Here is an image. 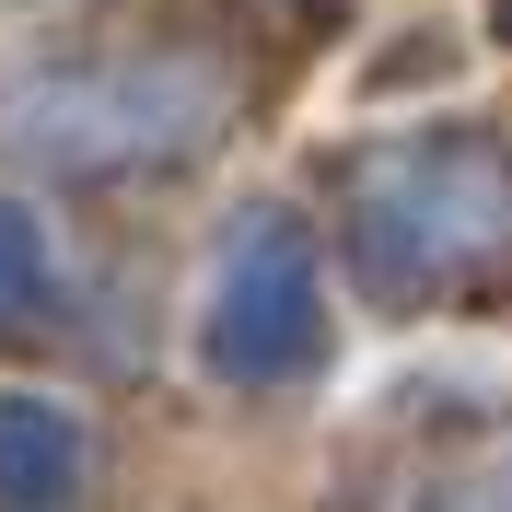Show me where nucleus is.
Instances as JSON below:
<instances>
[{
    "label": "nucleus",
    "instance_id": "f03ea898",
    "mask_svg": "<svg viewBox=\"0 0 512 512\" xmlns=\"http://www.w3.org/2000/svg\"><path fill=\"white\" fill-rule=\"evenodd\" d=\"M222 128V70L210 59H117V70H59L0 105V140L59 175H117V163H175Z\"/></svg>",
    "mask_w": 512,
    "mask_h": 512
},
{
    "label": "nucleus",
    "instance_id": "39448f33",
    "mask_svg": "<svg viewBox=\"0 0 512 512\" xmlns=\"http://www.w3.org/2000/svg\"><path fill=\"white\" fill-rule=\"evenodd\" d=\"M35 291H47V233H35L12 198H0V315H24Z\"/></svg>",
    "mask_w": 512,
    "mask_h": 512
},
{
    "label": "nucleus",
    "instance_id": "f257e3e1",
    "mask_svg": "<svg viewBox=\"0 0 512 512\" xmlns=\"http://www.w3.org/2000/svg\"><path fill=\"white\" fill-rule=\"evenodd\" d=\"M350 256L384 291H454L512 256V140L489 128H408L350 163Z\"/></svg>",
    "mask_w": 512,
    "mask_h": 512
},
{
    "label": "nucleus",
    "instance_id": "20e7f679",
    "mask_svg": "<svg viewBox=\"0 0 512 512\" xmlns=\"http://www.w3.org/2000/svg\"><path fill=\"white\" fill-rule=\"evenodd\" d=\"M82 466H94V443H82V419L59 408V396H0V512H59L70 489H82Z\"/></svg>",
    "mask_w": 512,
    "mask_h": 512
},
{
    "label": "nucleus",
    "instance_id": "7ed1b4c3",
    "mask_svg": "<svg viewBox=\"0 0 512 512\" xmlns=\"http://www.w3.org/2000/svg\"><path fill=\"white\" fill-rule=\"evenodd\" d=\"M198 350H210L222 384H291V373H315V350H326V280H315L303 222L256 210V222L233 233L222 280H210V315H198Z\"/></svg>",
    "mask_w": 512,
    "mask_h": 512
}]
</instances>
